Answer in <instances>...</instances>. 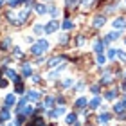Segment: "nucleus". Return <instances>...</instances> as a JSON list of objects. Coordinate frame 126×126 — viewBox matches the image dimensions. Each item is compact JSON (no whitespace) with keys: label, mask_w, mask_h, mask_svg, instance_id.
I'll use <instances>...</instances> for the list:
<instances>
[{"label":"nucleus","mask_w":126,"mask_h":126,"mask_svg":"<svg viewBox=\"0 0 126 126\" xmlns=\"http://www.w3.org/2000/svg\"><path fill=\"white\" fill-rule=\"evenodd\" d=\"M47 49H49V42H47V40H38L36 43H32L31 52L34 56H42L43 52H47Z\"/></svg>","instance_id":"nucleus-1"},{"label":"nucleus","mask_w":126,"mask_h":126,"mask_svg":"<svg viewBox=\"0 0 126 126\" xmlns=\"http://www.w3.org/2000/svg\"><path fill=\"white\" fill-rule=\"evenodd\" d=\"M60 29V22L58 20H50L49 24H45V34H52Z\"/></svg>","instance_id":"nucleus-2"},{"label":"nucleus","mask_w":126,"mask_h":126,"mask_svg":"<svg viewBox=\"0 0 126 126\" xmlns=\"http://www.w3.org/2000/svg\"><path fill=\"white\" fill-rule=\"evenodd\" d=\"M5 76H7L11 81H15V85H16V83H22V78L13 70V68H5Z\"/></svg>","instance_id":"nucleus-3"},{"label":"nucleus","mask_w":126,"mask_h":126,"mask_svg":"<svg viewBox=\"0 0 126 126\" xmlns=\"http://www.w3.org/2000/svg\"><path fill=\"white\" fill-rule=\"evenodd\" d=\"M119 36H121V34H119V31H112V32H108L105 38H103V42H105L106 45L110 43V42H113V40H119Z\"/></svg>","instance_id":"nucleus-4"},{"label":"nucleus","mask_w":126,"mask_h":126,"mask_svg":"<svg viewBox=\"0 0 126 126\" xmlns=\"http://www.w3.org/2000/svg\"><path fill=\"white\" fill-rule=\"evenodd\" d=\"M112 81H113L112 72H110V70H105V74L101 76V81H99V85H110Z\"/></svg>","instance_id":"nucleus-5"},{"label":"nucleus","mask_w":126,"mask_h":126,"mask_svg":"<svg viewBox=\"0 0 126 126\" xmlns=\"http://www.w3.org/2000/svg\"><path fill=\"white\" fill-rule=\"evenodd\" d=\"M113 29L115 31H124L126 29V20L124 18H115L113 20Z\"/></svg>","instance_id":"nucleus-6"},{"label":"nucleus","mask_w":126,"mask_h":126,"mask_svg":"<svg viewBox=\"0 0 126 126\" xmlns=\"http://www.w3.org/2000/svg\"><path fill=\"white\" fill-rule=\"evenodd\" d=\"M124 110H126V97L123 101H117L115 105H113V112H115V113H123Z\"/></svg>","instance_id":"nucleus-7"},{"label":"nucleus","mask_w":126,"mask_h":126,"mask_svg":"<svg viewBox=\"0 0 126 126\" xmlns=\"http://www.w3.org/2000/svg\"><path fill=\"white\" fill-rule=\"evenodd\" d=\"M15 103H16V95H15V94L5 95V99H4V106H5V108H11Z\"/></svg>","instance_id":"nucleus-8"},{"label":"nucleus","mask_w":126,"mask_h":126,"mask_svg":"<svg viewBox=\"0 0 126 126\" xmlns=\"http://www.w3.org/2000/svg\"><path fill=\"white\" fill-rule=\"evenodd\" d=\"M105 49H106V43L103 42V40H97V42L94 43V50H95V54H101Z\"/></svg>","instance_id":"nucleus-9"},{"label":"nucleus","mask_w":126,"mask_h":126,"mask_svg":"<svg viewBox=\"0 0 126 126\" xmlns=\"http://www.w3.org/2000/svg\"><path fill=\"white\" fill-rule=\"evenodd\" d=\"M105 24H106V20H105V16H103V15H97L95 18H94V27H95V29H99V27H103Z\"/></svg>","instance_id":"nucleus-10"},{"label":"nucleus","mask_w":126,"mask_h":126,"mask_svg":"<svg viewBox=\"0 0 126 126\" xmlns=\"http://www.w3.org/2000/svg\"><path fill=\"white\" fill-rule=\"evenodd\" d=\"M9 117H11V113H9V108H2L0 110V123H4V121H9Z\"/></svg>","instance_id":"nucleus-11"},{"label":"nucleus","mask_w":126,"mask_h":126,"mask_svg":"<svg viewBox=\"0 0 126 126\" xmlns=\"http://www.w3.org/2000/svg\"><path fill=\"white\" fill-rule=\"evenodd\" d=\"M27 99H29L31 103H36L38 99H40V92H36V90H31V92H27Z\"/></svg>","instance_id":"nucleus-12"},{"label":"nucleus","mask_w":126,"mask_h":126,"mask_svg":"<svg viewBox=\"0 0 126 126\" xmlns=\"http://www.w3.org/2000/svg\"><path fill=\"white\" fill-rule=\"evenodd\" d=\"M63 113H65V108H63V106H58L56 110L50 112V119H58L60 115H63Z\"/></svg>","instance_id":"nucleus-13"},{"label":"nucleus","mask_w":126,"mask_h":126,"mask_svg":"<svg viewBox=\"0 0 126 126\" xmlns=\"http://www.w3.org/2000/svg\"><path fill=\"white\" fill-rule=\"evenodd\" d=\"M34 9H36V13H38V15H45V13H49V7H47V5H43V4H36V5H34Z\"/></svg>","instance_id":"nucleus-14"},{"label":"nucleus","mask_w":126,"mask_h":126,"mask_svg":"<svg viewBox=\"0 0 126 126\" xmlns=\"http://www.w3.org/2000/svg\"><path fill=\"white\" fill-rule=\"evenodd\" d=\"M27 126H45V121H43V117H34Z\"/></svg>","instance_id":"nucleus-15"},{"label":"nucleus","mask_w":126,"mask_h":126,"mask_svg":"<svg viewBox=\"0 0 126 126\" xmlns=\"http://www.w3.org/2000/svg\"><path fill=\"white\" fill-rule=\"evenodd\" d=\"M110 117H112V115H110V113H108V112H105V113H101V115H99V117H97V121H99L101 124H106L108 121H110Z\"/></svg>","instance_id":"nucleus-16"},{"label":"nucleus","mask_w":126,"mask_h":126,"mask_svg":"<svg viewBox=\"0 0 126 126\" xmlns=\"http://www.w3.org/2000/svg\"><path fill=\"white\" fill-rule=\"evenodd\" d=\"M54 97H45V101H43V105H42V108H52V105H54Z\"/></svg>","instance_id":"nucleus-17"},{"label":"nucleus","mask_w":126,"mask_h":126,"mask_svg":"<svg viewBox=\"0 0 126 126\" xmlns=\"http://www.w3.org/2000/svg\"><path fill=\"white\" fill-rule=\"evenodd\" d=\"M87 99H85V97H79V99L76 101V103H74V106H76V108H85V106H87Z\"/></svg>","instance_id":"nucleus-18"},{"label":"nucleus","mask_w":126,"mask_h":126,"mask_svg":"<svg viewBox=\"0 0 126 126\" xmlns=\"http://www.w3.org/2000/svg\"><path fill=\"white\" fill-rule=\"evenodd\" d=\"M99 105H101V99H99V97H94V99L88 103V106L92 108V110H95V108H99Z\"/></svg>","instance_id":"nucleus-19"},{"label":"nucleus","mask_w":126,"mask_h":126,"mask_svg":"<svg viewBox=\"0 0 126 126\" xmlns=\"http://www.w3.org/2000/svg\"><path fill=\"white\" fill-rule=\"evenodd\" d=\"M63 68H65V65H61V67L58 68V70H52V72H50V74H49V76H47V78H49V79H56V78H58V76H60V72L63 70Z\"/></svg>","instance_id":"nucleus-20"},{"label":"nucleus","mask_w":126,"mask_h":126,"mask_svg":"<svg viewBox=\"0 0 126 126\" xmlns=\"http://www.w3.org/2000/svg\"><path fill=\"white\" fill-rule=\"evenodd\" d=\"M67 124H76L78 123V117H76V113H68L67 115V121H65Z\"/></svg>","instance_id":"nucleus-21"},{"label":"nucleus","mask_w":126,"mask_h":126,"mask_svg":"<svg viewBox=\"0 0 126 126\" xmlns=\"http://www.w3.org/2000/svg\"><path fill=\"white\" fill-rule=\"evenodd\" d=\"M61 27H63V29H65V31H70L72 27H74V24H72V22H70V20L67 18V20H65V22H63V24H61Z\"/></svg>","instance_id":"nucleus-22"},{"label":"nucleus","mask_w":126,"mask_h":126,"mask_svg":"<svg viewBox=\"0 0 126 126\" xmlns=\"http://www.w3.org/2000/svg\"><path fill=\"white\" fill-rule=\"evenodd\" d=\"M32 74V68H31V65H27V63H24V76L25 78H29Z\"/></svg>","instance_id":"nucleus-23"},{"label":"nucleus","mask_w":126,"mask_h":126,"mask_svg":"<svg viewBox=\"0 0 126 126\" xmlns=\"http://www.w3.org/2000/svg\"><path fill=\"white\" fill-rule=\"evenodd\" d=\"M115 95H117V92H115V90H108V92L105 94V97H106V99H108V101H112V99H115Z\"/></svg>","instance_id":"nucleus-24"},{"label":"nucleus","mask_w":126,"mask_h":126,"mask_svg":"<svg viewBox=\"0 0 126 126\" xmlns=\"http://www.w3.org/2000/svg\"><path fill=\"white\" fill-rule=\"evenodd\" d=\"M97 63H99V65H105V63H106V56L105 54H97Z\"/></svg>","instance_id":"nucleus-25"},{"label":"nucleus","mask_w":126,"mask_h":126,"mask_svg":"<svg viewBox=\"0 0 126 126\" xmlns=\"http://www.w3.org/2000/svg\"><path fill=\"white\" fill-rule=\"evenodd\" d=\"M34 113V106H25L24 108V115H32Z\"/></svg>","instance_id":"nucleus-26"},{"label":"nucleus","mask_w":126,"mask_h":126,"mask_svg":"<svg viewBox=\"0 0 126 126\" xmlns=\"http://www.w3.org/2000/svg\"><path fill=\"white\" fill-rule=\"evenodd\" d=\"M108 58H110V60H115V58H117V50H115V49H108Z\"/></svg>","instance_id":"nucleus-27"},{"label":"nucleus","mask_w":126,"mask_h":126,"mask_svg":"<svg viewBox=\"0 0 126 126\" xmlns=\"http://www.w3.org/2000/svg\"><path fill=\"white\" fill-rule=\"evenodd\" d=\"M15 94H24V87H22V83H16L15 85Z\"/></svg>","instance_id":"nucleus-28"},{"label":"nucleus","mask_w":126,"mask_h":126,"mask_svg":"<svg viewBox=\"0 0 126 126\" xmlns=\"http://www.w3.org/2000/svg\"><path fill=\"white\" fill-rule=\"evenodd\" d=\"M60 61H61V58H52V60H50V61L47 63V65H49V67H56Z\"/></svg>","instance_id":"nucleus-29"},{"label":"nucleus","mask_w":126,"mask_h":126,"mask_svg":"<svg viewBox=\"0 0 126 126\" xmlns=\"http://www.w3.org/2000/svg\"><path fill=\"white\" fill-rule=\"evenodd\" d=\"M117 58L121 60L123 63H126V52H123V50H117Z\"/></svg>","instance_id":"nucleus-30"},{"label":"nucleus","mask_w":126,"mask_h":126,"mask_svg":"<svg viewBox=\"0 0 126 126\" xmlns=\"http://www.w3.org/2000/svg\"><path fill=\"white\" fill-rule=\"evenodd\" d=\"M90 92H92L94 95H97V94H99V92H101V87H99V85H94V87H92V88H90Z\"/></svg>","instance_id":"nucleus-31"},{"label":"nucleus","mask_w":126,"mask_h":126,"mask_svg":"<svg viewBox=\"0 0 126 126\" xmlns=\"http://www.w3.org/2000/svg\"><path fill=\"white\" fill-rule=\"evenodd\" d=\"M65 2H67L68 7H76V5L79 4V0H65Z\"/></svg>","instance_id":"nucleus-32"},{"label":"nucleus","mask_w":126,"mask_h":126,"mask_svg":"<svg viewBox=\"0 0 126 126\" xmlns=\"http://www.w3.org/2000/svg\"><path fill=\"white\" fill-rule=\"evenodd\" d=\"M34 32H36V34H42V32H45V27H42V25H34Z\"/></svg>","instance_id":"nucleus-33"},{"label":"nucleus","mask_w":126,"mask_h":126,"mask_svg":"<svg viewBox=\"0 0 126 126\" xmlns=\"http://www.w3.org/2000/svg\"><path fill=\"white\" fill-rule=\"evenodd\" d=\"M9 45H11V40H9V38H5L4 42H2V49H7Z\"/></svg>","instance_id":"nucleus-34"},{"label":"nucleus","mask_w":126,"mask_h":126,"mask_svg":"<svg viewBox=\"0 0 126 126\" xmlns=\"http://www.w3.org/2000/svg\"><path fill=\"white\" fill-rule=\"evenodd\" d=\"M13 54L16 56V58H22V50H20L18 47H15V49H13Z\"/></svg>","instance_id":"nucleus-35"},{"label":"nucleus","mask_w":126,"mask_h":126,"mask_svg":"<svg viewBox=\"0 0 126 126\" xmlns=\"http://www.w3.org/2000/svg\"><path fill=\"white\" fill-rule=\"evenodd\" d=\"M49 13L56 16V13H58V9H56V7H54V5H50V7H49Z\"/></svg>","instance_id":"nucleus-36"},{"label":"nucleus","mask_w":126,"mask_h":126,"mask_svg":"<svg viewBox=\"0 0 126 126\" xmlns=\"http://www.w3.org/2000/svg\"><path fill=\"white\" fill-rule=\"evenodd\" d=\"M63 85H65V87H70V85H72V79H65V81H63Z\"/></svg>","instance_id":"nucleus-37"},{"label":"nucleus","mask_w":126,"mask_h":126,"mask_svg":"<svg viewBox=\"0 0 126 126\" xmlns=\"http://www.w3.org/2000/svg\"><path fill=\"white\" fill-rule=\"evenodd\" d=\"M83 42H85V36H79L78 38V45H83Z\"/></svg>","instance_id":"nucleus-38"},{"label":"nucleus","mask_w":126,"mask_h":126,"mask_svg":"<svg viewBox=\"0 0 126 126\" xmlns=\"http://www.w3.org/2000/svg\"><path fill=\"white\" fill-rule=\"evenodd\" d=\"M56 101H58V105H63V103H65V97H58Z\"/></svg>","instance_id":"nucleus-39"},{"label":"nucleus","mask_w":126,"mask_h":126,"mask_svg":"<svg viewBox=\"0 0 126 126\" xmlns=\"http://www.w3.org/2000/svg\"><path fill=\"white\" fill-rule=\"evenodd\" d=\"M67 40H68V38H67V36H65V34H63V36H61V38H60V42H61V43H65V42H67Z\"/></svg>","instance_id":"nucleus-40"},{"label":"nucleus","mask_w":126,"mask_h":126,"mask_svg":"<svg viewBox=\"0 0 126 126\" xmlns=\"http://www.w3.org/2000/svg\"><path fill=\"white\" fill-rule=\"evenodd\" d=\"M83 87H85V85H83V83H78V85H76V90H81Z\"/></svg>","instance_id":"nucleus-41"},{"label":"nucleus","mask_w":126,"mask_h":126,"mask_svg":"<svg viewBox=\"0 0 126 126\" xmlns=\"http://www.w3.org/2000/svg\"><path fill=\"white\" fill-rule=\"evenodd\" d=\"M2 5H4V0H0V7H2Z\"/></svg>","instance_id":"nucleus-42"},{"label":"nucleus","mask_w":126,"mask_h":126,"mask_svg":"<svg viewBox=\"0 0 126 126\" xmlns=\"http://www.w3.org/2000/svg\"><path fill=\"white\" fill-rule=\"evenodd\" d=\"M9 126H18V124H16V123H13V124H9Z\"/></svg>","instance_id":"nucleus-43"},{"label":"nucleus","mask_w":126,"mask_h":126,"mask_svg":"<svg viewBox=\"0 0 126 126\" xmlns=\"http://www.w3.org/2000/svg\"><path fill=\"white\" fill-rule=\"evenodd\" d=\"M74 126H79V123H76V124H74Z\"/></svg>","instance_id":"nucleus-44"},{"label":"nucleus","mask_w":126,"mask_h":126,"mask_svg":"<svg viewBox=\"0 0 126 126\" xmlns=\"http://www.w3.org/2000/svg\"><path fill=\"white\" fill-rule=\"evenodd\" d=\"M124 43H126V40H124Z\"/></svg>","instance_id":"nucleus-45"},{"label":"nucleus","mask_w":126,"mask_h":126,"mask_svg":"<svg viewBox=\"0 0 126 126\" xmlns=\"http://www.w3.org/2000/svg\"><path fill=\"white\" fill-rule=\"evenodd\" d=\"M0 126H4V124H0Z\"/></svg>","instance_id":"nucleus-46"},{"label":"nucleus","mask_w":126,"mask_h":126,"mask_svg":"<svg viewBox=\"0 0 126 126\" xmlns=\"http://www.w3.org/2000/svg\"><path fill=\"white\" fill-rule=\"evenodd\" d=\"M124 76H126V72H124Z\"/></svg>","instance_id":"nucleus-47"},{"label":"nucleus","mask_w":126,"mask_h":126,"mask_svg":"<svg viewBox=\"0 0 126 126\" xmlns=\"http://www.w3.org/2000/svg\"><path fill=\"white\" fill-rule=\"evenodd\" d=\"M88 126H92V124H88Z\"/></svg>","instance_id":"nucleus-48"}]
</instances>
